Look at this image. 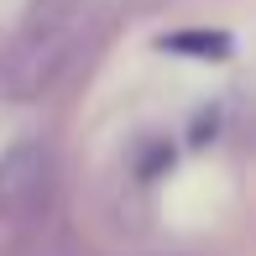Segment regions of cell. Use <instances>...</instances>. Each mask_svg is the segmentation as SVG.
<instances>
[{
	"mask_svg": "<svg viewBox=\"0 0 256 256\" xmlns=\"http://www.w3.org/2000/svg\"><path fill=\"white\" fill-rule=\"evenodd\" d=\"M162 48H172V52H209V58H220V52H230V37H168Z\"/></svg>",
	"mask_w": 256,
	"mask_h": 256,
	"instance_id": "1",
	"label": "cell"
}]
</instances>
